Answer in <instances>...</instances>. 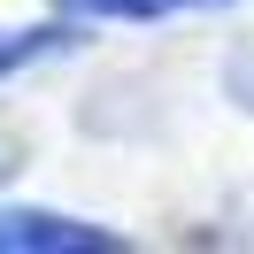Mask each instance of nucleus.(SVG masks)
<instances>
[{"label": "nucleus", "instance_id": "obj_1", "mask_svg": "<svg viewBox=\"0 0 254 254\" xmlns=\"http://www.w3.org/2000/svg\"><path fill=\"white\" fill-rule=\"evenodd\" d=\"M116 231L54 208H0V254H108Z\"/></svg>", "mask_w": 254, "mask_h": 254}, {"label": "nucleus", "instance_id": "obj_2", "mask_svg": "<svg viewBox=\"0 0 254 254\" xmlns=\"http://www.w3.org/2000/svg\"><path fill=\"white\" fill-rule=\"evenodd\" d=\"M54 47H69L62 31H0V77H16L23 62H39V54H54Z\"/></svg>", "mask_w": 254, "mask_h": 254}, {"label": "nucleus", "instance_id": "obj_3", "mask_svg": "<svg viewBox=\"0 0 254 254\" xmlns=\"http://www.w3.org/2000/svg\"><path fill=\"white\" fill-rule=\"evenodd\" d=\"M77 16H124V23H139V16H170V8H185V0H69Z\"/></svg>", "mask_w": 254, "mask_h": 254}, {"label": "nucleus", "instance_id": "obj_4", "mask_svg": "<svg viewBox=\"0 0 254 254\" xmlns=\"http://www.w3.org/2000/svg\"><path fill=\"white\" fill-rule=\"evenodd\" d=\"M223 77H231V93H239V108L254 116V47H239L231 62H223Z\"/></svg>", "mask_w": 254, "mask_h": 254}]
</instances>
